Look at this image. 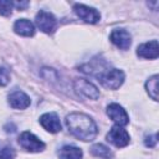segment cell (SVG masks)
<instances>
[{"label":"cell","instance_id":"6da1fadb","mask_svg":"<svg viewBox=\"0 0 159 159\" xmlns=\"http://www.w3.org/2000/svg\"><path fill=\"white\" fill-rule=\"evenodd\" d=\"M66 125L71 132V134L84 142L93 140L97 135L96 123L89 116L84 113H78V112L70 113L66 117Z\"/></svg>","mask_w":159,"mask_h":159},{"label":"cell","instance_id":"7a4b0ae2","mask_svg":"<svg viewBox=\"0 0 159 159\" xmlns=\"http://www.w3.org/2000/svg\"><path fill=\"white\" fill-rule=\"evenodd\" d=\"M98 81H101L102 86L108 89H117L124 82V73L118 68H113L111 71L108 70L98 77Z\"/></svg>","mask_w":159,"mask_h":159},{"label":"cell","instance_id":"3957f363","mask_svg":"<svg viewBox=\"0 0 159 159\" xmlns=\"http://www.w3.org/2000/svg\"><path fill=\"white\" fill-rule=\"evenodd\" d=\"M19 144L24 149H26L27 152H31V153H37V152H41L45 149V143L30 132L21 133V135L19 137Z\"/></svg>","mask_w":159,"mask_h":159},{"label":"cell","instance_id":"277c9868","mask_svg":"<svg viewBox=\"0 0 159 159\" xmlns=\"http://www.w3.org/2000/svg\"><path fill=\"white\" fill-rule=\"evenodd\" d=\"M73 87H75V91L78 94H82V96H84L87 98L97 99L99 97V91L97 89V87L93 83H91L89 81L84 80V78H77V80H75Z\"/></svg>","mask_w":159,"mask_h":159},{"label":"cell","instance_id":"5b68a950","mask_svg":"<svg viewBox=\"0 0 159 159\" xmlns=\"http://www.w3.org/2000/svg\"><path fill=\"white\" fill-rule=\"evenodd\" d=\"M36 25L45 34H52L56 29V19L51 12L40 10L36 15Z\"/></svg>","mask_w":159,"mask_h":159},{"label":"cell","instance_id":"8992f818","mask_svg":"<svg viewBox=\"0 0 159 159\" xmlns=\"http://www.w3.org/2000/svg\"><path fill=\"white\" fill-rule=\"evenodd\" d=\"M73 10L80 19H82L84 22H88V24H96L101 19V15L96 9L83 4H76L73 6Z\"/></svg>","mask_w":159,"mask_h":159},{"label":"cell","instance_id":"52a82bcc","mask_svg":"<svg viewBox=\"0 0 159 159\" xmlns=\"http://www.w3.org/2000/svg\"><path fill=\"white\" fill-rule=\"evenodd\" d=\"M107 114L119 127L127 125L128 122H129V118H128V114H127L125 109H123V107L119 106L118 103H111L107 107Z\"/></svg>","mask_w":159,"mask_h":159},{"label":"cell","instance_id":"ba28073f","mask_svg":"<svg viewBox=\"0 0 159 159\" xmlns=\"http://www.w3.org/2000/svg\"><path fill=\"white\" fill-rule=\"evenodd\" d=\"M107 140L109 143H112L113 145H116L118 148H122V147H125L129 143V134L122 127L116 125L107 134Z\"/></svg>","mask_w":159,"mask_h":159},{"label":"cell","instance_id":"9c48e42d","mask_svg":"<svg viewBox=\"0 0 159 159\" xmlns=\"http://www.w3.org/2000/svg\"><path fill=\"white\" fill-rule=\"evenodd\" d=\"M109 40L120 50H128L132 43L130 34L124 29H116L111 32Z\"/></svg>","mask_w":159,"mask_h":159},{"label":"cell","instance_id":"30bf717a","mask_svg":"<svg viewBox=\"0 0 159 159\" xmlns=\"http://www.w3.org/2000/svg\"><path fill=\"white\" fill-rule=\"evenodd\" d=\"M137 55L139 57L143 58H149V60H154L159 56V47H158V41L153 40L145 43H142L140 46H138L137 48Z\"/></svg>","mask_w":159,"mask_h":159},{"label":"cell","instance_id":"8fae6325","mask_svg":"<svg viewBox=\"0 0 159 159\" xmlns=\"http://www.w3.org/2000/svg\"><path fill=\"white\" fill-rule=\"evenodd\" d=\"M40 123L50 133H57L61 130V123H60L58 116L56 113L50 112V113L42 114L40 118Z\"/></svg>","mask_w":159,"mask_h":159},{"label":"cell","instance_id":"7c38bea8","mask_svg":"<svg viewBox=\"0 0 159 159\" xmlns=\"http://www.w3.org/2000/svg\"><path fill=\"white\" fill-rule=\"evenodd\" d=\"M30 97L22 91H14L9 94V104L15 109H25L30 106Z\"/></svg>","mask_w":159,"mask_h":159},{"label":"cell","instance_id":"4fadbf2b","mask_svg":"<svg viewBox=\"0 0 159 159\" xmlns=\"http://www.w3.org/2000/svg\"><path fill=\"white\" fill-rule=\"evenodd\" d=\"M14 30L16 34L21 36H32L35 34V26L34 24L27 19H19L14 24Z\"/></svg>","mask_w":159,"mask_h":159},{"label":"cell","instance_id":"5bb4252c","mask_svg":"<svg viewBox=\"0 0 159 159\" xmlns=\"http://www.w3.org/2000/svg\"><path fill=\"white\" fill-rule=\"evenodd\" d=\"M58 158L60 159H81L82 150L75 145H63L58 150Z\"/></svg>","mask_w":159,"mask_h":159},{"label":"cell","instance_id":"9a60e30c","mask_svg":"<svg viewBox=\"0 0 159 159\" xmlns=\"http://www.w3.org/2000/svg\"><path fill=\"white\" fill-rule=\"evenodd\" d=\"M91 153H92V155L98 157V158H103V159H111V157H112V152L109 150V148L103 145V144L92 145Z\"/></svg>","mask_w":159,"mask_h":159},{"label":"cell","instance_id":"2e32d148","mask_svg":"<svg viewBox=\"0 0 159 159\" xmlns=\"http://www.w3.org/2000/svg\"><path fill=\"white\" fill-rule=\"evenodd\" d=\"M145 88H147V92L149 93V96L152 97V99L158 101V75L152 76L147 81Z\"/></svg>","mask_w":159,"mask_h":159},{"label":"cell","instance_id":"e0dca14e","mask_svg":"<svg viewBox=\"0 0 159 159\" xmlns=\"http://www.w3.org/2000/svg\"><path fill=\"white\" fill-rule=\"evenodd\" d=\"M14 2L9 1V0H0V15L4 16H9L11 14Z\"/></svg>","mask_w":159,"mask_h":159},{"label":"cell","instance_id":"ac0fdd59","mask_svg":"<svg viewBox=\"0 0 159 159\" xmlns=\"http://www.w3.org/2000/svg\"><path fill=\"white\" fill-rule=\"evenodd\" d=\"M10 82L9 70L5 67H0V86H6Z\"/></svg>","mask_w":159,"mask_h":159},{"label":"cell","instance_id":"d6986e66","mask_svg":"<svg viewBox=\"0 0 159 159\" xmlns=\"http://www.w3.org/2000/svg\"><path fill=\"white\" fill-rule=\"evenodd\" d=\"M15 152L11 147H5L0 150V159H14Z\"/></svg>","mask_w":159,"mask_h":159},{"label":"cell","instance_id":"ffe728a7","mask_svg":"<svg viewBox=\"0 0 159 159\" xmlns=\"http://www.w3.org/2000/svg\"><path fill=\"white\" fill-rule=\"evenodd\" d=\"M144 143H145L147 147L153 148V147L157 144V133H154V134H152V135H147L145 139H144Z\"/></svg>","mask_w":159,"mask_h":159}]
</instances>
